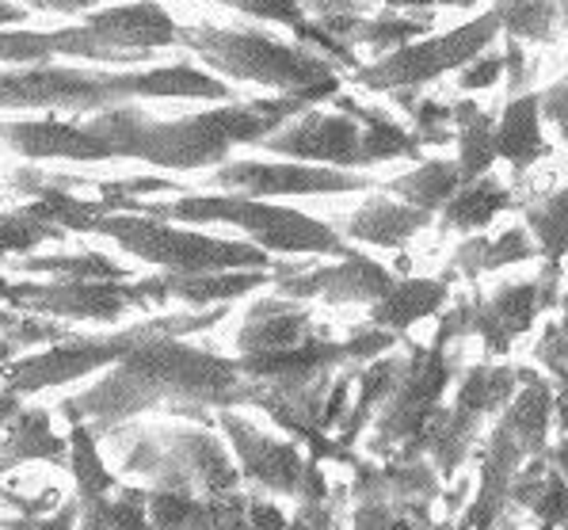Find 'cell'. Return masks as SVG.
I'll return each mask as SVG.
<instances>
[{
	"mask_svg": "<svg viewBox=\"0 0 568 530\" xmlns=\"http://www.w3.org/2000/svg\"><path fill=\"white\" fill-rule=\"evenodd\" d=\"M305 108L310 103L298 95H275V100H233L225 108L156 119L145 108L126 103L89 119H8L0 123V145L20 153L23 161H142L164 172H199L225 164L237 145H260Z\"/></svg>",
	"mask_w": 568,
	"mask_h": 530,
	"instance_id": "6da1fadb",
	"label": "cell"
},
{
	"mask_svg": "<svg viewBox=\"0 0 568 530\" xmlns=\"http://www.w3.org/2000/svg\"><path fill=\"white\" fill-rule=\"evenodd\" d=\"M256 397V381L241 375V363L183 336L153 333L89 389L65 397L58 412L69 424H89L95 436L134 424L142 412L164 408L183 420L214 424L222 408H244Z\"/></svg>",
	"mask_w": 568,
	"mask_h": 530,
	"instance_id": "7a4b0ae2",
	"label": "cell"
},
{
	"mask_svg": "<svg viewBox=\"0 0 568 530\" xmlns=\"http://www.w3.org/2000/svg\"><path fill=\"white\" fill-rule=\"evenodd\" d=\"M138 100H203L233 103L222 77L191 62L153 69H84V65H16L0 69V111L89 119Z\"/></svg>",
	"mask_w": 568,
	"mask_h": 530,
	"instance_id": "3957f363",
	"label": "cell"
},
{
	"mask_svg": "<svg viewBox=\"0 0 568 530\" xmlns=\"http://www.w3.org/2000/svg\"><path fill=\"white\" fill-rule=\"evenodd\" d=\"M180 23L161 0H122L100 12H89L84 23L58 31H0V69L16 65H54L58 58L69 62H92L103 69H138L150 62L161 47H176Z\"/></svg>",
	"mask_w": 568,
	"mask_h": 530,
	"instance_id": "277c9868",
	"label": "cell"
},
{
	"mask_svg": "<svg viewBox=\"0 0 568 530\" xmlns=\"http://www.w3.org/2000/svg\"><path fill=\"white\" fill-rule=\"evenodd\" d=\"M108 211L150 214L176 225H233L248 245L264 248L267 256H352V245L344 233L332 230L328 222H317L294 206H278L267 198L233 195V191H191L164 203H145V198H103Z\"/></svg>",
	"mask_w": 568,
	"mask_h": 530,
	"instance_id": "5b68a950",
	"label": "cell"
},
{
	"mask_svg": "<svg viewBox=\"0 0 568 530\" xmlns=\"http://www.w3.org/2000/svg\"><path fill=\"white\" fill-rule=\"evenodd\" d=\"M176 47L203 62L206 73L233 77L244 84L275 95H298L310 108L339 95V69L328 58L313 54L302 42L275 39L256 28H214V23H187L180 28Z\"/></svg>",
	"mask_w": 568,
	"mask_h": 530,
	"instance_id": "8992f818",
	"label": "cell"
},
{
	"mask_svg": "<svg viewBox=\"0 0 568 530\" xmlns=\"http://www.w3.org/2000/svg\"><path fill=\"white\" fill-rule=\"evenodd\" d=\"M217 317H225V306L191 309V313H153V317L134 320V325H126V328H111V333H95V336L77 333L61 344H50L31 355H16L12 363H4V367H0V389L31 401V397L47 394V389L69 386V381H84L92 375L111 370L115 363L126 359L145 336L172 333L187 340L191 333H203V328L217 325Z\"/></svg>",
	"mask_w": 568,
	"mask_h": 530,
	"instance_id": "52a82bcc",
	"label": "cell"
},
{
	"mask_svg": "<svg viewBox=\"0 0 568 530\" xmlns=\"http://www.w3.org/2000/svg\"><path fill=\"white\" fill-rule=\"evenodd\" d=\"M515 0H496L488 12L474 16L462 28H450L443 34H424L419 42L393 50V54L366 62L352 73V81L366 92H413L424 84L439 81V77L466 69L474 58L485 54L488 47H496V39L504 34Z\"/></svg>",
	"mask_w": 568,
	"mask_h": 530,
	"instance_id": "ba28073f",
	"label": "cell"
},
{
	"mask_svg": "<svg viewBox=\"0 0 568 530\" xmlns=\"http://www.w3.org/2000/svg\"><path fill=\"white\" fill-rule=\"evenodd\" d=\"M0 306L50 320H119L145 309L134 279L119 283H61V279H0Z\"/></svg>",
	"mask_w": 568,
	"mask_h": 530,
	"instance_id": "9c48e42d",
	"label": "cell"
},
{
	"mask_svg": "<svg viewBox=\"0 0 568 530\" xmlns=\"http://www.w3.org/2000/svg\"><path fill=\"white\" fill-rule=\"evenodd\" d=\"M382 187L366 172L325 169L302 161H225L210 172V191H233L252 198H291V195H355Z\"/></svg>",
	"mask_w": 568,
	"mask_h": 530,
	"instance_id": "30bf717a",
	"label": "cell"
},
{
	"mask_svg": "<svg viewBox=\"0 0 568 530\" xmlns=\"http://www.w3.org/2000/svg\"><path fill=\"white\" fill-rule=\"evenodd\" d=\"M260 150L278 161L325 164V169H366L363 126L339 108H305L291 123H283L271 137L260 142Z\"/></svg>",
	"mask_w": 568,
	"mask_h": 530,
	"instance_id": "8fae6325",
	"label": "cell"
},
{
	"mask_svg": "<svg viewBox=\"0 0 568 530\" xmlns=\"http://www.w3.org/2000/svg\"><path fill=\"white\" fill-rule=\"evenodd\" d=\"M214 424L222 428V436L233 450V462L241 469V481H248L252 492L298 500L305 466H310V458L298 450V442L267 436L256 424L244 420L237 408H222L214 416Z\"/></svg>",
	"mask_w": 568,
	"mask_h": 530,
	"instance_id": "7c38bea8",
	"label": "cell"
},
{
	"mask_svg": "<svg viewBox=\"0 0 568 530\" xmlns=\"http://www.w3.org/2000/svg\"><path fill=\"white\" fill-rule=\"evenodd\" d=\"M397 275L382 267L378 259L352 252L336 264H278L275 267V294L294 302L321 298L328 306H374Z\"/></svg>",
	"mask_w": 568,
	"mask_h": 530,
	"instance_id": "4fadbf2b",
	"label": "cell"
},
{
	"mask_svg": "<svg viewBox=\"0 0 568 530\" xmlns=\"http://www.w3.org/2000/svg\"><path fill=\"white\" fill-rule=\"evenodd\" d=\"M172 462L183 469L199 500L222 497V492L241 489V469L233 462V450L225 439H217L206 424H172V428H153Z\"/></svg>",
	"mask_w": 568,
	"mask_h": 530,
	"instance_id": "5bb4252c",
	"label": "cell"
},
{
	"mask_svg": "<svg viewBox=\"0 0 568 530\" xmlns=\"http://www.w3.org/2000/svg\"><path fill=\"white\" fill-rule=\"evenodd\" d=\"M271 283H275V272H199V275L156 272L145 275V279H134L145 309L169 306V302H180L187 309H217L252 291H264Z\"/></svg>",
	"mask_w": 568,
	"mask_h": 530,
	"instance_id": "9a60e30c",
	"label": "cell"
},
{
	"mask_svg": "<svg viewBox=\"0 0 568 530\" xmlns=\"http://www.w3.org/2000/svg\"><path fill=\"white\" fill-rule=\"evenodd\" d=\"M317 325H313L310 306L283 294H271V298L256 302L244 313L237 328V355H267V351H286V347H298L313 340Z\"/></svg>",
	"mask_w": 568,
	"mask_h": 530,
	"instance_id": "2e32d148",
	"label": "cell"
},
{
	"mask_svg": "<svg viewBox=\"0 0 568 530\" xmlns=\"http://www.w3.org/2000/svg\"><path fill=\"white\" fill-rule=\"evenodd\" d=\"M31 462H50V466L65 469L69 442L65 436H58L54 412H50V408L23 401L20 412L0 428V477Z\"/></svg>",
	"mask_w": 568,
	"mask_h": 530,
	"instance_id": "e0dca14e",
	"label": "cell"
},
{
	"mask_svg": "<svg viewBox=\"0 0 568 530\" xmlns=\"http://www.w3.org/2000/svg\"><path fill=\"white\" fill-rule=\"evenodd\" d=\"M427 225H432V214L416 211V206L400 203V198L374 195L344 222L339 233H344L347 245L359 241V245H374V248H400L419 230H427Z\"/></svg>",
	"mask_w": 568,
	"mask_h": 530,
	"instance_id": "ac0fdd59",
	"label": "cell"
},
{
	"mask_svg": "<svg viewBox=\"0 0 568 530\" xmlns=\"http://www.w3.org/2000/svg\"><path fill=\"white\" fill-rule=\"evenodd\" d=\"M538 309H541L538 283H504V286H496L488 302H477L474 328L485 333V340L493 344L496 351H504L515 333H527Z\"/></svg>",
	"mask_w": 568,
	"mask_h": 530,
	"instance_id": "d6986e66",
	"label": "cell"
},
{
	"mask_svg": "<svg viewBox=\"0 0 568 530\" xmlns=\"http://www.w3.org/2000/svg\"><path fill=\"white\" fill-rule=\"evenodd\" d=\"M450 291H447V279H397L382 294L371 309V325L374 328H386V333H405L408 325L416 320L432 317L447 306Z\"/></svg>",
	"mask_w": 568,
	"mask_h": 530,
	"instance_id": "ffe728a7",
	"label": "cell"
},
{
	"mask_svg": "<svg viewBox=\"0 0 568 530\" xmlns=\"http://www.w3.org/2000/svg\"><path fill=\"white\" fill-rule=\"evenodd\" d=\"M328 103L339 111H347L352 119H359L366 169H371V164H386V161H416L419 156V137L408 126H400L389 111L366 108V103L352 100V95H332Z\"/></svg>",
	"mask_w": 568,
	"mask_h": 530,
	"instance_id": "44dd1931",
	"label": "cell"
},
{
	"mask_svg": "<svg viewBox=\"0 0 568 530\" xmlns=\"http://www.w3.org/2000/svg\"><path fill=\"white\" fill-rule=\"evenodd\" d=\"M496 153L508 161L511 169H530L541 153H546V137H541V108L535 92H519L508 100L500 123H496Z\"/></svg>",
	"mask_w": 568,
	"mask_h": 530,
	"instance_id": "7402d4cb",
	"label": "cell"
},
{
	"mask_svg": "<svg viewBox=\"0 0 568 530\" xmlns=\"http://www.w3.org/2000/svg\"><path fill=\"white\" fill-rule=\"evenodd\" d=\"M508 206H511V191L488 172V176L469 180V184L458 187V195L439 211V225H443V233H469V237H477V233L488 230V222L500 218Z\"/></svg>",
	"mask_w": 568,
	"mask_h": 530,
	"instance_id": "603a6c76",
	"label": "cell"
},
{
	"mask_svg": "<svg viewBox=\"0 0 568 530\" xmlns=\"http://www.w3.org/2000/svg\"><path fill=\"white\" fill-rule=\"evenodd\" d=\"M16 272L28 279H61V283H119L130 279L126 267L108 252H31L16 259Z\"/></svg>",
	"mask_w": 568,
	"mask_h": 530,
	"instance_id": "cb8c5ba5",
	"label": "cell"
},
{
	"mask_svg": "<svg viewBox=\"0 0 568 530\" xmlns=\"http://www.w3.org/2000/svg\"><path fill=\"white\" fill-rule=\"evenodd\" d=\"M462 184H466V176H462L458 161H424V164H416L413 172H405V176L386 180L382 191H389V195H397L400 203L416 206V211H424L435 218V214L458 195Z\"/></svg>",
	"mask_w": 568,
	"mask_h": 530,
	"instance_id": "d4e9b609",
	"label": "cell"
},
{
	"mask_svg": "<svg viewBox=\"0 0 568 530\" xmlns=\"http://www.w3.org/2000/svg\"><path fill=\"white\" fill-rule=\"evenodd\" d=\"M454 142H458V169L466 176V184L488 176L493 164L500 161V153H496V119L474 100L454 103Z\"/></svg>",
	"mask_w": 568,
	"mask_h": 530,
	"instance_id": "484cf974",
	"label": "cell"
},
{
	"mask_svg": "<svg viewBox=\"0 0 568 530\" xmlns=\"http://www.w3.org/2000/svg\"><path fill=\"white\" fill-rule=\"evenodd\" d=\"M69 473H73L77 485V500H108L111 492L119 489V473L111 469L108 455H103L100 436L89 428V424H69Z\"/></svg>",
	"mask_w": 568,
	"mask_h": 530,
	"instance_id": "4316f807",
	"label": "cell"
},
{
	"mask_svg": "<svg viewBox=\"0 0 568 530\" xmlns=\"http://www.w3.org/2000/svg\"><path fill=\"white\" fill-rule=\"evenodd\" d=\"M65 241V230L47 218V211L34 203H23L16 211H0V259L4 256H31L42 245Z\"/></svg>",
	"mask_w": 568,
	"mask_h": 530,
	"instance_id": "83f0119b",
	"label": "cell"
},
{
	"mask_svg": "<svg viewBox=\"0 0 568 530\" xmlns=\"http://www.w3.org/2000/svg\"><path fill=\"white\" fill-rule=\"evenodd\" d=\"M527 230L535 237L538 252H546L554 259V267L561 264V256L568 252V184L527 206Z\"/></svg>",
	"mask_w": 568,
	"mask_h": 530,
	"instance_id": "f1b7e54d",
	"label": "cell"
},
{
	"mask_svg": "<svg viewBox=\"0 0 568 530\" xmlns=\"http://www.w3.org/2000/svg\"><path fill=\"white\" fill-rule=\"evenodd\" d=\"M77 336L65 320H50V317H34V313L20 309H4L0 306V340H8L16 351H34V347H50Z\"/></svg>",
	"mask_w": 568,
	"mask_h": 530,
	"instance_id": "f546056e",
	"label": "cell"
},
{
	"mask_svg": "<svg viewBox=\"0 0 568 530\" xmlns=\"http://www.w3.org/2000/svg\"><path fill=\"white\" fill-rule=\"evenodd\" d=\"M561 31V12L557 0H515L504 34L515 42H535V47H549Z\"/></svg>",
	"mask_w": 568,
	"mask_h": 530,
	"instance_id": "4dcf8cb0",
	"label": "cell"
},
{
	"mask_svg": "<svg viewBox=\"0 0 568 530\" xmlns=\"http://www.w3.org/2000/svg\"><path fill=\"white\" fill-rule=\"evenodd\" d=\"M210 4L233 8V12L252 16V20L278 23V28L294 31V42H302L313 28V20H310V12H305L302 0H210Z\"/></svg>",
	"mask_w": 568,
	"mask_h": 530,
	"instance_id": "1f68e13d",
	"label": "cell"
},
{
	"mask_svg": "<svg viewBox=\"0 0 568 530\" xmlns=\"http://www.w3.org/2000/svg\"><path fill=\"white\" fill-rule=\"evenodd\" d=\"M111 530H153L150 523V489L142 485H119L108 497Z\"/></svg>",
	"mask_w": 568,
	"mask_h": 530,
	"instance_id": "d6a6232c",
	"label": "cell"
},
{
	"mask_svg": "<svg viewBox=\"0 0 568 530\" xmlns=\"http://www.w3.org/2000/svg\"><path fill=\"white\" fill-rule=\"evenodd\" d=\"M199 511V497L172 489H150V523L153 530H187Z\"/></svg>",
	"mask_w": 568,
	"mask_h": 530,
	"instance_id": "836d02e7",
	"label": "cell"
},
{
	"mask_svg": "<svg viewBox=\"0 0 568 530\" xmlns=\"http://www.w3.org/2000/svg\"><path fill=\"white\" fill-rule=\"evenodd\" d=\"M535 256H538V245H535V237H530V230L511 225L500 237L488 241L485 272H496V267H504V264H523V259H535Z\"/></svg>",
	"mask_w": 568,
	"mask_h": 530,
	"instance_id": "e575fe53",
	"label": "cell"
},
{
	"mask_svg": "<svg viewBox=\"0 0 568 530\" xmlns=\"http://www.w3.org/2000/svg\"><path fill=\"white\" fill-rule=\"evenodd\" d=\"M203 511L210 519V530H252L248 527V492H222V497H206Z\"/></svg>",
	"mask_w": 568,
	"mask_h": 530,
	"instance_id": "d590c367",
	"label": "cell"
},
{
	"mask_svg": "<svg viewBox=\"0 0 568 530\" xmlns=\"http://www.w3.org/2000/svg\"><path fill=\"white\" fill-rule=\"evenodd\" d=\"M81 519V500H61L58 511H42V516H20V519H0V530H77Z\"/></svg>",
	"mask_w": 568,
	"mask_h": 530,
	"instance_id": "8d00e7d4",
	"label": "cell"
},
{
	"mask_svg": "<svg viewBox=\"0 0 568 530\" xmlns=\"http://www.w3.org/2000/svg\"><path fill=\"white\" fill-rule=\"evenodd\" d=\"M504 77V50H493V54H480L474 58L466 69H462V77H458V89L462 92H480V89H493L496 81Z\"/></svg>",
	"mask_w": 568,
	"mask_h": 530,
	"instance_id": "74e56055",
	"label": "cell"
},
{
	"mask_svg": "<svg viewBox=\"0 0 568 530\" xmlns=\"http://www.w3.org/2000/svg\"><path fill=\"white\" fill-rule=\"evenodd\" d=\"M541 119H549V126L568 142V77H561L557 84H549L546 92L538 95Z\"/></svg>",
	"mask_w": 568,
	"mask_h": 530,
	"instance_id": "f35d334b",
	"label": "cell"
},
{
	"mask_svg": "<svg viewBox=\"0 0 568 530\" xmlns=\"http://www.w3.org/2000/svg\"><path fill=\"white\" fill-rule=\"evenodd\" d=\"M291 530H336V508H332V500H302L294 508Z\"/></svg>",
	"mask_w": 568,
	"mask_h": 530,
	"instance_id": "ab89813d",
	"label": "cell"
},
{
	"mask_svg": "<svg viewBox=\"0 0 568 530\" xmlns=\"http://www.w3.org/2000/svg\"><path fill=\"white\" fill-rule=\"evenodd\" d=\"M248 527L252 530H291V519L264 492H248Z\"/></svg>",
	"mask_w": 568,
	"mask_h": 530,
	"instance_id": "60d3db41",
	"label": "cell"
},
{
	"mask_svg": "<svg viewBox=\"0 0 568 530\" xmlns=\"http://www.w3.org/2000/svg\"><path fill=\"white\" fill-rule=\"evenodd\" d=\"M344 4H355V8H389V12H435V8H469V4H480V0H344Z\"/></svg>",
	"mask_w": 568,
	"mask_h": 530,
	"instance_id": "b9f144b4",
	"label": "cell"
},
{
	"mask_svg": "<svg viewBox=\"0 0 568 530\" xmlns=\"http://www.w3.org/2000/svg\"><path fill=\"white\" fill-rule=\"evenodd\" d=\"M111 0H23V8L34 12H58V16H73V12H100Z\"/></svg>",
	"mask_w": 568,
	"mask_h": 530,
	"instance_id": "7bdbcfd3",
	"label": "cell"
},
{
	"mask_svg": "<svg viewBox=\"0 0 568 530\" xmlns=\"http://www.w3.org/2000/svg\"><path fill=\"white\" fill-rule=\"evenodd\" d=\"M23 408V397H16V394H8V389H0V428H4L8 420H12L16 412Z\"/></svg>",
	"mask_w": 568,
	"mask_h": 530,
	"instance_id": "ee69618b",
	"label": "cell"
},
{
	"mask_svg": "<svg viewBox=\"0 0 568 530\" xmlns=\"http://www.w3.org/2000/svg\"><path fill=\"white\" fill-rule=\"evenodd\" d=\"M187 530H210V519H206V511H203V500H199V511H195V519L187 523Z\"/></svg>",
	"mask_w": 568,
	"mask_h": 530,
	"instance_id": "f6af8a7d",
	"label": "cell"
},
{
	"mask_svg": "<svg viewBox=\"0 0 568 530\" xmlns=\"http://www.w3.org/2000/svg\"><path fill=\"white\" fill-rule=\"evenodd\" d=\"M16 355H20V351H16L12 344H8V340H0V367H4V363H12Z\"/></svg>",
	"mask_w": 568,
	"mask_h": 530,
	"instance_id": "bcb514c9",
	"label": "cell"
},
{
	"mask_svg": "<svg viewBox=\"0 0 568 530\" xmlns=\"http://www.w3.org/2000/svg\"><path fill=\"white\" fill-rule=\"evenodd\" d=\"M557 12H561V31L568 34V0H557Z\"/></svg>",
	"mask_w": 568,
	"mask_h": 530,
	"instance_id": "7dc6e473",
	"label": "cell"
},
{
	"mask_svg": "<svg viewBox=\"0 0 568 530\" xmlns=\"http://www.w3.org/2000/svg\"><path fill=\"white\" fill-rule=\"evenodd\" d=\"M565 306H568V294H565Z\"/></svg>",
	"mask_w": 568,
	"mask_h": 530,
	"instance_id": "c3c4849f",
	"label": "cell"
}]
</instances>
